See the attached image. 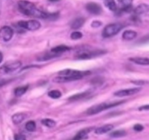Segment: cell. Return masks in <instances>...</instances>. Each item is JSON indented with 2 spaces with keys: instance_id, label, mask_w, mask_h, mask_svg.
I'll return each instance as SVG.
<instances>
[{
  "instance_id": "cell-1",
  "label": "cell",
  "mask_w": 149,
  "mask_h": 140,
  "mask_svg": "<svg viewBox=\"0 0 149 140\" xmlns=\"http://www.w3.org/2000/svg\"><path fill=\"white\" fill-rule=\"evenodd\" d=\"M18 8L22 13L28 16L43 19H56L58 18V13H45L39 10L35 6L34 4L28 1H18Z\"/></svg>"
},
{
  "instance_id": "cell-2",
  "label": "cell",
  "mask_w": 149,
  "mask_h": 140,
  "mask_svg": "<svg viewBox=\"0 0 149 140\" xmlns=\"http://www.w3.org/2000/svg\"><path fill=\"white\" fill-rule=\"evenodd\" d=\"M124 101H120V102H112V103H101L99 104H95L94 106H91L87 110V114L90 115H96L97 113H100L102 111L106 110V109H109V108L116 106L118 105H120L124 103Z\"/></svg>"
},
{
  "instance_id": "cell-3",
  "label": "cell",
  "mask_w": 149,
  "mask_h": 140,
  "mask_svg": "<svg viewBox=\"0 0 149 140\" xmlns=\"http://www.w3.org/2000/svg\"><path fill=\"white\" fill-rule=\"evenodd\" d=\"M124 27L122 23H111V24L107 25L104 28L103 31V36L105 38L111 37V36H115Z\"/></svg>"
},
{
  "instance_id": "cell-4",
  "label": "cell",
  "mask_w": 149,
  "mask_h": 140,
  "mask_svg": "<svg viewBox=\"0 0 149 140\" xmlns=\"http://www.w3.org/2000/svg\"><path fill=\"white\" fill-rule=\"evenodd\" d=\"M22 65L20 61H10L0 66V74H7L18 69Z\"/></svg>"
},
{
  "instance_id": "cell-5",
  "label": "cell",
  "mask_w": 149,
  "mask_h": 140,
  "mask_svg": "<svg viewBox=\"0 0 149 140\" xmlns=\"http://www.w3.org/2000/svg\"><path fill=\"white\" fill-rule=\"evenodd\" d=\"M17 26L22 29L29 31H36L41 27L40 23L36 20H20L17 23Z\"/></svg>"
},
{
  "instance_id": "cell-6",
  "label": "cell",
  "mask_w": 149,
  "mask_h": 140,
  "mask_svg": "<svg viewBox=\"0 0 149 140\" xmlns=\"http://www.w3.org/2000/svg\"><path fill=\"white\" fill-rule=\"evenodd\" d=\"M90 74L89 71H79L75 69H63L58 72L59 76H71V77H84Z\"/></svg>"
},
{
  "instance_id": "cell-7",
  "label": "cell",
  "mask_w": 149,
  "mask_h": 140,
  "mask_svg": "<svg viewBox=\"0 0 149 140\" xmlns=\"http://www.w3.org/2000/svg\"><path fill=\"white\" fill-rule=\"evenodd\" d=\"M104 53L103 50H96V51H81L79 52L76 55V58L78 59L85 60V59H90V58L95 57L97 55H101Z\"/></svg>"
},
{
  "instance_id": "cell-8",
  "label": "cell",
  "mask_w": 149,
  "mask_h": 140,
  "mask_svg": "<svg viewBox=\"0 0 149 140\" xmlns=\"http://www.w3.org/2000/svg\"><path fill=\"white\" fill-rule=\"evenodd\" d=\"M13 29L10 26H3L0 29V39L3 42H8L13 36Z\"/></svg>"
},
{
  "instance_id": "cell-9",
  "label": "cell",
  "mask_w": 149,
  "mask_h": 140,
  "mask_svg": "<svg viewBox=\"0 0 149 140\" xmlns=\"http://www.w3.org/2000/svg\"><path fill=\"white\" fill-rule=\"evenodd\" d=\"M141 88H128V89H123V90H118L115 92L114 96L117 97H124V96H132L138 93V92L141 91Z\"/></svg>"
},
{
  "instance_id": "cell-10",
  "label": "cell",
  "mask_w": 149,
  "mask_h": 140,
  "mask_svg": "<svg viewBox=\"0 0 149 140\" xmlns=\"http://www.w3.org/2000/svg\"><path fill=\"white\" fill-rule=\"evenodd\" d=\"M86 9L89 13L93 15H99L102 13L101 6L95 2L87 3L86 5Z\"/></svg>"
},
{
  "instance_id": "cell-11",
  "label": "cell",
  "mask_w": 149,
  "mask_h": 140,
  "mask_svg": "<svg viewBox=\"0 0 149 140\" xmlns=\"http://www.w3.org/2000/svg\"><path fill=\"white\" fill-rule=\"evenodd\" d=\"M81 77H71V76H58L53 79L55 83H68V82L74 81V80H80Z\"/></svg>"
},
{
  "instance_id": "cell-12",
  "label": "cell",
  "mask_w": 149,
  "mask_h": 140,
  "mask_svg": "<svg viewBox=\"0 0 149 140\" xmlns=\"http://www.w3.org/2000/svg\"><path fill=\"white\" fill-rule=\"evenodd\" d=\"M92 131V129L90 128H84V129L81 130L80 131H79L77 134V135L74 136V138L73 139V140H84L85 139L87 138V136H88L89 133Z\"/></svg>"
},
{
  "instance_id": "cell-13",
  "label": "cell",
  "mask_w": 149,
  "mask_h": 140,
  "mask_svg": "<svg viewBox=\"0 0 149 140\" xmlns=\"http://www.w3.org/2000/svg\"><path fill=\"white\" fill-rule=\"evenodd\" d=\"M113 128V125L111 124H107V125H104L103 126H100L99 128H96L95 133L96 134H106V133L109 132L110 131H111Z\"/></svg>"
},
{
  "instance_id": "cell-14",
  "label": "cell",
  "mask_w": 149,
  "mask_h": 140,
  "mask_svg": "<svg viewBox=\"0 0 149 140\" xmlns=\"http://www.w3.org/2000/svg\"><path fill=\"white\" fill-rule=\"evenodd\" d=\"M70 48L66 45H58V46L55 47V48L51 49V52H53L54 54H56L57 55H60L61 54L63 53L65 51L69 50Z\"/></svg>"
},
{
  "instance_id": "cell-15",
  "label": "cell",
  "mask_w": 149,
  "mask_h": 140,
  "mask_svg": "<svg viewBox=\"0 0 149 140\" xmlns=\"http://www.w3.org/2000/svg\"><path fill=\"white\" fill-rule=\"evenodd\" d=\"M26 118V115L23 112H18V113H16L15 115H13L12 117V120H13V122L15 124L17 125V124H20V123L23 122Z\"/></svg>"
},
{
  "instance_id": "cell-16",
  "label": "cell",
  "mask_w": 149,
  "mask_h": 140,
  "mask_svg": "<svg viewBox=\"0 0 149 140\" xmlns=\"http://www.w3.org/2000/svg\"><path fill=\"white\" fill-rule=\"evenodd\" d=\"M131 61L134 62L136 64L143 66L149 65V58H143V57H136V58H130Z\"/></svg>"
},
{
  "instance_id": "cell-17",
  "label": "cell",
  "mask_w": 149,
  "mask_h": 140,
  "mask_svg": "<svg viewBox=\"0 0 149 140\" xmlns=\"http://www.w3.org/2000/svg\"><path fill=\"white\" fill-rule=\"evenodd\" d=\"M85 22V19L84 18H77L75 20H73L71 23V27L72 29H79L84 25Z\"/></svg>"
},
{
  "instance_id": "cell-18",
  "label": "cell",
  "mask_w": 149,
  "mask_h": 140,
  "mask_svg": "<svg viewBox=\"0 0 149 140\" xmlns=\"http://www.w3.org/2000/svg\"><path fill=\"white\" fill-rule=\"evenodd\" d=\"M138 34L136 32L132 30H127L125 32H124V33L122 34V38H123L125 40H132V39H135L137 36Z\"/></svg>"
},
{
  "instance_id": "cell-19",
  "label": "cell",
  "mask_w": 149,
  "mask_h": 140,
  "mask_svg": "<svg viewBox=\"0 0 149 140\" xmlns=\"http://www.w3.org/2000/svg\"><path fill=\"white\" fill-rule=\"evenodd\" d=\"M134 12H135V13L136 15H142L147 13V12H149V4H139V5L134 10Z\"/></svg>"
},
{
  "instance_id": "cell-20",
  "label": "cell",
  "mask_w": 149,
  "mask_h": 140,
  "mask_svg": "<svg viewBox=\"0 0 149 140\" xmlns=\"http://www.w3.org/2000/svg\"><path fill=\"white\" fill-rule=\"evenodd\" d=\"M90 95V92L87 91V92H83V93H77L75 95H73L72 96L68 99L69 101H78V100H81V99H84L85 98H87Z\"/></svg>"
},
{
  "instance_id": "cell-21",
  "label": "cell",
  "mask_w": 149,
  "mask_h": 140,
  "mask_svg": "<svg viewBox=\"0 0 149 140\" xmlns=\"http://www.w3.org/2000/svg\"><path fill=\"white\" fill-rule=\"evenodd\" d=\"M104 4L108 9L113 12H116L117 10V5L114 0H105Z\"/></svg>"
},
{
  "instance_id": "cell-22",
  "label": "cell",
  "mask_w": 149,
  "mask_h": 140,
  "mask_svg": "<svg viewBox=\"0 0 149 140\" xmlns=\"http://www.w3.org/2000/svg\"><path fill=\"white\" fill-rule=\"evenodd\" d=\"M29 88V86L25 85V86H21V87H17V88L15 89V95L17 97H20V96H23V94L26 93V92L28 90Z\"/></svg>"
},
{
  "instance_id": "cell-23",
  "label": "cell",
  "mask_w": 149,
  "mask_h": 140,
  "mask_svg": "<svg viewBox=\"0 0 149 140\" xmlns=\"http://www.w3.org/2000/svg\"><path fill=\"white\" fill-rule=\"evenodd\" d=\"M58 56L56 54H54L53 52H52L50 51L49 52H47L45 55H42L39 58H38V61H46V60L52 59V58H55V57Z\"/></svg>"
},
{
  "instance_id": "cell-24",
  "label": "cell",
  "mask_w": 149,
  "mask_h": 140,
  "mask_svg": "<svg viewBox=\"0 0 149 140\" xmlns=\"http://www.w3.org/2000/svg\"><path fill=\"white\" fill-rule=\"evenodd\" d=\"M42 125L48 127V128H53L56 125V122L52 119H49V118H45L42 120Z\"/></svg>"
},
{
  "instance_id": "cell-25",
  "label": "cell",
  "mask_w": 149,
  "mask_h": 140,
  "mask_svg": "<svg viewBox=\"0 0 149 140\" xmlns=\"http://www.w3.org/2000/svg\"><path fill=\"white\" fill-rule=\"evenodd\" d=\"M127 135V133L125 130H117L110 134V136L113 138H120V137L125 136Z\"/></svg>"
},
{
  "instance_id": "cell-26",
  "label": "cell",
  "mask_w": 149,
  "mask_h": 140,
  "mask_svg": "<svg viewBox=\"0 0 149 140\" xmlns=\"http://www.w3.org/2000/svg\"><path fill=\"white\" fill-rule=\"evenodd\" d=\"M36 123L33 120H30L28 123H26V129L28 131H30V132H33L36 130Z\"/></svg>"
},
{
  "instance_id": "cell-27",
  "label": "cell",
  "mask_w": 149,
  "mask_h": 140,
  "mask_svg": "<svg viewBox=\"0 0 149 140\" xmlns=\"http://www.w3.org/2000/svg\"><path fill=\"white\" fill-rule=\"evenodd\" d=\"M48 96L50 98H52V99H59L60 97H61L62 93H61V92L59 91L58 90H52L48 93Z\"/></svg>"
},
{
  "instance_id": "cell-28",
  "label": "cell",
  "mask_w": 149,
  "mask_h": 140,
  "mask_svg": "<svg viewBox=\"0 0 149 140\" xmlns=\"http://www.w3.org/2000/svg\"><path fill=\"white\" fill-rule=\"evenodd\" d=\"M133 0H118V2L122 6V9L132 6V3Z\"/></svg>"
},
{
  "instance_id": "cell-29",
  "label": "cell",
  "mask_w": 149,
  "mask_h": 140,
  "mask_svg": "<svg viewBox=\"0 0 149 140\" xmlns=\"http://www.w3.org/2000/svg\"><path fill=\"white\" fill-rule=\"evenodd\" d=\"M81 37H82V33L80 32H78V31L74 32L71 34V38L72 39H74V40H76V39H79Z\"/></svg>"
},
{
  "instance_id": "cell-30",
  "label": "cell",
  "mask_w": 149,
  "mask_h": 140,
  "mask_svg": "<svg viewBox=\"0 0 149 140\" xmlns=\"http://www.w3.org/2000/svg\"><path fill=\"white\" fill-rule=\"evenodd\" d=\"M132 83L135 85H143L149 83L148 81H144V80H134V81H132Z\"/></svg>"
},
{
  "instance_id": "cell-31",
  "label": "cell",
  "mask_w": 149,
  "mask_h": 140,
  "mask_svg": "<svg viewBox=\"0 0 149 140\" xmlns=\"http://www.w3.org/2000/svg\"><path fill=\"white\" fill-rule=\"evenodd\" d=\"M102 25V22L99 21V20H94V21L92 23L91 26H93V28H98L100 27Z\"/></svg>"
},
{
  "instance_id": "cell-32",
  "label": "cell",
  "mask_w": 149,
  "mask_h": 140,
  "mask_svg": "<svg viewBox=\"0 0 149 140\" xmlns=\"http://www.w3.org/2000/svg\"><path fill=\"white\" fill-rule=\"evenodd\" d=\"M133 128L136 131H141L144 129V127L142 125H141V124H136V125H134Z\"/></svg>"
},
{
  "instance_id": "cell-33",
  "label": "cell",
  "mask_w": 149,
  "mask_h": 140,
  "mask_svg": "<svg viewBox=\"0 0 149 140\" xmlns=\"http://www.w3.org/2000/svg\"><path fill=\"white\" fill-rule=\"evenodd\" d=\"M15 140H26V136L22 134H16L15 136Z\"/></svg>"
},
{
  "instance_id": "cell-34",
  "label": "cell",
  "mask_w": 149,
  "mask_h": 140,
  "mask_svg": "<svg viewBox=\"0 0 149 140\" xmlns=\"http://www.w3.org/2000/svg\"><path fill=\"white\" fill-rule=\"evenodd\" d=\"M7 83V80H4V79L0 77V88L2 87V86H4Z\"/></svg>"
},
{
  "instance_id": "cell-35",
  "label": "cell",
  "mask_w": 149,
  "mask_h": 140,
  "mask_svg": "<svg viewBox=\"0 0 149 140\" xmlns=\"http://www.w3.org/2000/svg\"><path fill=\"white\" fill-rule=\"evenodd\" d=\"M100 78H95L93 80V84L95 85H98V83H103V80H100Z\"/></svg>"
},
{
  "instance_id": "cell-36",
  "label": "cell",
  "mask_w": 149,
  "mask_h": 140,
  "mask_svg": "<svg viewBox=\"0 0 149 140\" xmlns=\"http://www.w3.org/2000/svg\"><path fill=\"white\" fill-rule=\"evenodd\" d=\"M149 109V104L143 105L139 108V110H148Z\"/></svg>"
},
{
  "instance_id": "cell-37",
  "label": "cell",
  "mask_w": 149,
  "mask_h": 140,
  "mask_svg": "<svg viewBox=\"0 0 149 140\" xmlns=\"http://www.w3.org/2000/svg\"><path fill=\"white\" fill-rule=\"evenodd\" d=\"M2 60H3V54L1 53V52H0V64L1 63Z\"/></svg>"
},
{
  "instance_id": "cell-38",
  "label": "cell",
  "mask_w": 149,
  "mask_h": 140,
  "mask_svg": "<svg viewBox=\"0 0 149 140\" xmlns=\"http://www.w3.org/2000/svg\"><path fill=\"white\" fill-rule=\"evenodd\" d=\"M49 1H51V2H56V1H60V0H49Z\"/></svg>"
}]
</instances>
